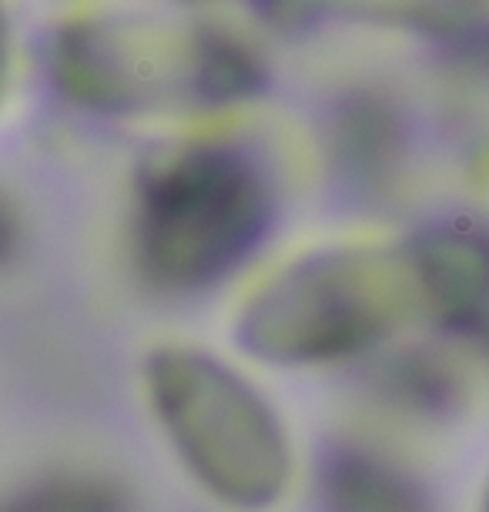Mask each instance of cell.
I'll return each instance as SVG.
<instances>
[{"mask_svg":"<svg viewBox=\"0 0 489 512\" xmlns=\"http://www.w3.org/2000/svg\"><path fill=\"white\" fill-rule=\"evenodd\" d=\"M433 315L412 241L299 258L248 298L238 338L265 362H325L362 352Z\"/></svg>","mask_w":489,"mask_h":512,"instance_id":"cell-1","label":"cell"},{"mask_svg":"<svg viewBox=\"0 0 489 512\" xmlns=\"http://www.w3.org/2000/svg\"><path fill=\"white\" fill-rule=\"evenodd\" d=\"M54 77L88 108L171 111L245 98L258 67L238 44L201 27L91 17L57 34Z\"/></svg>","mask_w":489,"mask_h":512,"instance_id":"cell-2","label":"cell"},{"mask_svg":"<svg viewBox=\"0 0 489 512\" xmlns=\"http://www.w3.org/2000/svg\"><path fill=\"white\" fill-rule=\"evenodd\" d=\"M272 215L268 185L245 154L188 148L141 181L138 251L168 288H201L242 265Z\"/></svg>","mask_w":489,"mask_h":512,"instance_id":"cell-3","label":"cell"},{"mask_svg":"<svg viewBox=\"0 0 489 512\" xmlns=\"http://www.w3.org/2000/svg\"><path fill=\"white\" fill-rule=\"evenodd\" d=\"M148 392L188 469L238 509H265L289 482V442L275 412L242 375L212 355L161 349Z\"/></svg>","mask_w":489,"mask_h":512,"instance_id":"cell-4","label":"cell"},{"mask_svg":"<svg viewBox=\"0 0 489 512\" xmlns=\"http://www.w3.org/2000/svg\"><path fill=\"white\" fill-rule=\"evenodd\" d=\"M436 318L473 315L489 298V241L473 231H433L412 238Z\"/></svg>","mask_w":489,"mask_h":512,"instance_id":"cell-5","label":"cell"},{"mask_svg":"<svg viewBox=\"0 0 489 512\" xmlns=\"http://www.w3.org/2000/svg\"><path fill=\"white\" fill-rule=\"evenodd\" d=\"M335 512H423L416 492L369 459H342L329 476Z\"/></svg>","mask_w":489,"mask_h":512,"instance_id":"cell-6","label":"cell"},{"mask_svg":"<svg viewBox=\"0 0 489 512\" xmlns=\"http://www.w3.org/2000/svg\"><path fill=\"white\" fill-rule=\"evenodd\" d=\"M7 512H124L121 496L104 482L61 479L31 489L7 506Z\"/></svg>","mask_w":489,"mask_h":512,"instance_id":"cell-7","label":"cell"},{"mask_svg":"<svg viewBox=\"0 0 489 512\" xmlns=\"http://www.w3.org/2000/svg\"><path fill=\"white\" fill-rule=\"evenodd\" d=\"M7 81H11V31H7L4 11H0V101L7 94Z\"/></svg>","mask_w":489,"mask_h":512,"instance_id":"cell-8","label":"cell"},{"mask_svg":"<svg viewBox=\"0 0 489 512\" xmlns=\"http://www.w3.org/2000/svg\"><path fill=\"white\" fill-rule=\"evenodd\" d=\"M14 235H17V225H14V215H11V208H7V201L0 198V258L11 251L14 245Z\"/></svg>","mask_w":489,"mask_h":512,"instance_id":"cell-9","label":"cell"},{"mask_svg":"<svg viewBox=\"0 0 489 512\" xmlns=\"http://www.w3.org/2000/svg\"><path fill=\"white\" fill-rule=\"evenodd\" d=\"M483 512H489V496H486V509H483Z\"/></svg>","mask_w":489,"mask_h":512,"instance_id":"cell-10","label":"cell"}]
</instances>
